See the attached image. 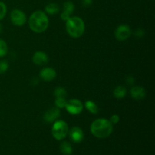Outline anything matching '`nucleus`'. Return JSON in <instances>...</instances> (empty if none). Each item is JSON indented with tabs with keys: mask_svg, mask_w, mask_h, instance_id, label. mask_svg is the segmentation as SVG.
<instances>
[{
	"mask_svg": "<svg viewBox=\"0 0 155 155\" xmlns=\"http://www.w3.org/2000/svg\"><path fill=\"white\" fill-rule=\"evenodd\" d=\"M92 134L98 139H104L113 132V124L105 118H98L92 123L90 127Z\"/></svg>",
	"mask_w": 155,
	"mask_h": 155,
	"instance_id": "nucleus-1",
	"label": "nucleus"
},
{
	"mask_svg": "<svg viewBox=\"0 0 155 155\" xmlns=\"http://www.w3.org/2000/svg\"><path fill=\"white\" fill-rule=\"evenodd\" d=\"M49 21L45 12L42 11H36L33 12L29 19V26L32 31L36 33H43L47 30Z\"/></svg>",
	"mask_w": 155,
	"mask_h": 155,
	"instance_id": "nucleus-2",
	"label": "nucleus"
},
{
	"mask_svg": "<svg viewBox=\"0 0 155 155\" xmlns=\"http://www.w3.org/2000/svg\"><path fill=\"white\" fill-rule=\"evenodd\" d=\"M66 30L71 37H80L83 36L85 31L84 21L79 17H71L66 21Z\"/></svg>",
	"mask_w": 155,
	"mask_h": 155,
	"instance_id": "nucleus-3",
	"label": "nucleus"
},
{
	"mask_svg": "<svg viewBox=\"0 0 155 155\" xmlns=\"http://www.w3.org/2000/svg\"><path fill=\"white\" fill-rule=\"evenodd\" d=\"M69 128L66 122L63 120L54 121L51 128L52 136L58 141L63 140L68 136Z\"/></svg>",
	"mask_w": 155,
	"mask_h": 155,
	"instance_id": "nucleus-4",
	"label": "nucleus"
},
{
	"mask_svg": "<svg viewBox=\"0 0 155 155\" xmlns=\"http://www.w3.org/2000/svg\"><path fill=\"white\" fill-rule=\"evenodd\" d=\"M67 111L72 115H78L83 111V105L81 101L77 98H72L67 101L65 106Z\"/></svg>",
	"mask_w": 155,
	"mask_h": 155,
	"instance_id": "nucleus-5",
	"label": "nucleus"
},
{
	"mask_svg": "<svg viewBox=\"0 0 155 155\" xmlns=\"http://www.w3.org/2000/svg\"><path fill=\"white\" fill-rule=\"evenodd\" d=\"M132 34V31L130 27L126 24H122L117 27L115 30V37L118 41H125L130 37Z\"/></svg>",
	"mask_w": 155,
	"mask_h": 155,
	"instance_id": "nucleus-6",
	"label": "nucleus"
},
{
	"mask_svg": "<svg viewBox=\"0 0 155 155\" xmlns=\"http://www.w3.org/2000/svg\"><path fill=\"white\" fill-rule=\"evenodd\" d=\"M11 21L15 25L21 27L27 22V16L24 12L19 9H14L11 13Z\"/></svg>",
	"mask_w": 155,
	"mask_h": 155,
	"instance_id": "nucleus-7",
	"label": "nucleus"
},
{
	"mask_svg": "<svg viewBox=\"0 0 155 155\" xmlns=\"http://www.w3.org/2000/svg\"><path fill=\"white\" fill-rule=\"evenodd\" d=\"M61 116V110L60 109L58 108L57 107H54L50 108L49 110H47L43 116V119L45 122L50 124V123L54 122L58 120Z\"/></svg>",
	"mask_w": 155,
	"mask_h": 155,
	"instance_id": "nucleus-8",
	"label": "nucleus"
},
{
	"mask_svg": "<svg viewBox=\"0 0 155 155\" xmlns=\"http://www.w3.org/2000/svg\"><path fill=\"white\" fill-rule=\"evenodd\" d=\"M69 136L71 140L75 143H80L83 140L84 138V133L81 128L79 127H74L68 131Z\"/></svg>",
	"mask_w": 155,
	"mask_h": 155,
	"instance_id": "nucleus-9",
	"label": "nucleus"
},
{
	"mask_svg": "<svg viewBox=\"0 0 155 155\" xmlns=\"http://www.w3.org/2000/svg\"><path fill=\"white\" fill-rule=\"evenodd\" d=\"M33 62L38 66H43L48 62V56L45 52L38 51L33 56Z\"/></svg>",
	"mask_w": 155,
	"mask_h": 155,
	"instance_id": "nucleus-10",
	"label": "nucleus"
},
{
	"mask_svg": "<svg viewBox=\"0 0 155 155\" xmlns=\"http://www.w3.org/2000/svg\"><path fill=\"white\" fill-rule=\"evenodd\" d=\"M56 71L53 68H45L41 70L39 73V77L42 80L45 82H50L54 80L56 77Z\"/></svg>",
	"mask_w": 155,
	"mask_h": 155,
	"instance_id": "nucleus-11",
	"label": "nucleus"
},
{
	"mask_svg": "<svg viewBox=\"0 0 155 155\" xmlns=\"http://www.w3.org/2000/svg\"><path fill=\"white\" fill-rule=\"evenodd\" d=\"M74 5L72 2L68 1L64 3L63 5V12L61 14V18L63 21H67L70 18H71V15L74 12Z\"/></svg>",
	"mask_w": 155,
	"mask_h": 155,
	"instance_id": "nucleus-12",
	"label": "nucleus"
},
{
	"mask_svg": "<svg viewBox=\"0 0 155 155\" xmlns=\"http://www.w3.org/2000/svg\"><path fill=\"white\" fill-rule=\"evenodd\" d=\"M130 95L133 99L139 101V100H142L143 98H145V95H146V91H145V88L142 86H133L130 89Z\"/></svg>",
	"mask_w": 155,
	"mask_h": 155,
	"instance_id": "nucleus-13",
	"label": "nucleus"
},
{
	"mask_svg": "<svg viewBox=\"0 0 155 155\" xmlns=\"http://www.w3.org/2000/svg\"><path fill=\"white\" fill-rule=\"evenodd\" d=\"M60 151L64 155H71L73 153V148L71 143L68 142H62L60 145Z\"/></svg>",
	"mask_w": 155,
	"mask_h": 155,
	"instance_id": "nucleus-14",
	"label": "nucleus"
},
{
	"mask_svg": "<svg viewBox=\"0 0 155 155\" xmlns=\"http://www.w3.org/2000/svg\"><path fill=\"white\" fill-rule=\"evenodd\" d=\"M113 95L117 99H121V98H124L127 95V89L124 86H118L114 89Z\"/></svg>",
	"mask_w": 155,
	"mask_h": 155,
	"instance_id": "nucleus-15",
	"label": "nucleus"
},
{
	"mask_svg": "<svg viewBox=\"0 0 155 155\" xmlns=\"http://www.w3.org/2000/svg\"><path fill=\"white\" fill-rule=\"evenodd\" d=\"M85 107L92 114H96L98 112V107L94 101L88 100L85 102Z\"/></svg>",
	"mask_w": 155,
	"mask_h": 155,
	"instance_id": "nucleus-16",
	"label": "nucleus"
},
{
	"mask_svg": "<svg viewBox=\"0 0 155 155\" xmlns=\"http://www.w3.org/2000/svg\"><path fill=\"white\" fill-rule=\"evenodd\" d=\"M59 6L56 3H48L45 7V11L48 15H55L59 12Z\"/></svg>",
	"mask_w": 155,
	"mask_h": 155,
	"instance_id": "nucleus-17",
	"label": "nucleus"
},
{
	"mask_svg": "<svg viewBox=\"0 0 155 155\" xmlns=\"http://www.w3.org/2000/svg\"><path fill=\"white\" fill-rule=\"evenodd\" d=\"M54 95L56 98H66L68 95V92L64 88L57 87L54 89Z\"/></svg>",
	"mask_w": 155,
	"mask_h": 155,
	"instance_id": "nucleus-18",
	"label": "nucleus"
},
{
	"mask_svg": "<svg viewBox=\"0 0 155 155\" xmlns=\"http://www.w3.org/2000/svg\"><path fill=\"white\" fill-rule=\"evenodd\" d=\"M8 48L7 43L3 39H0V58H2L7 54Z\"/></svg>",
	"mask_w": 155,
	"mask_h": 155,
	"instance_id": "nucleus-19",
	"label": "nucleus"
},
{
	"mask_svg": "<svg viewBox=\"0 0 155 155\" xmlns=\"http://www.w3.org/2000/svg\"><path fill=\"white\" fill-rule=\"evenodd\" d=\"M67 101H68L65 99V98H56L55 101H54L55 107H57L59 109L64 108L66 106Z\"/></svg>",
	"mask_w": 155,
	"mask_h": 155,
	"instance_id": "nucleus-20",
	"label": "nucleus"
},
{
	"mask_svg": "<svg viewBox=\"0 0 155 155\" xmlns=\"http://www.w3.org/2000/svg\"><path fill=\"white\" fill-rule=\"evenodd\" d=\"M8 69V63L6 61H0V74H5Z\"/></svg>",
	"mask_w": 155,
	"mask_h": 155,
	"instance_id": "nucleus-21",
	"label": "nucleus"
},
{
	"mask_svg": "<svg viewBox=\"0 0 155 155\" xmlns=\"http://www.w3.org/2000/svg\"><path fill=\"white\" fill-rule=\"evenodd\" d=\"M7 12V7L2 2H0V21L5 18Z\"/></svg>",
	"mask_w": 155,
	"mask_h": 155,
	"instance_id": "nucleus-22",
	"label": "nucleus"
},
{
	"mask_svg": "<svg viewBox=\"0 0 155 155\" xmlns=\"http://www.w3.org/2000/svg\"><path fill=\"white\" fill-rule=\"evenodd\" d=\"M109 120L112 124H116L120 121V117L117 114H114L110 117V119Z\"/></svg>",
	"mask_w": 155,
	"mask_h": 155,
	"instance_id": "nucleus-23",
	"label": "nucleus"
},
{
	"mask_svg": "<svg viewBox=\"0 0 155 155\" xmlns=\"http://www.w3.org/2000/svg\"><path fill=\"white\" fill-rule=\"evenodd\" d=\"M135 35H136V36H138V37H142V36H144V35H145V32H144V30H142V29H137V30H136V32H135Z\"/></svg>",
	"mask_w": 155,
	"mask_h": 155,
	"instance_id": "nucleus-24",
	"label": "nucleus"
},
{
	"mask_svg": "<svg viewBox=\"0 0 155 155\" xmlns=\"http://www.w3.org/2000/svg\"><path fill=\"white\" fill-rule=\"evenodd\" d=\"M82 4L85 7H89L92 4V0H82Z\"/></svg>",
	"mask_w": 155,
	"mask_h": 155,
	"instance_id": "nucleus-25",
	"label": "nucleus"
},
{
	"mask_svg": "<svg viewBox=\"0 0 155 155\" xmlns=\"http://www.w3.org/2000/svg\"><path fill=\"white\" fill-rule=\"evenodd\" d=\"M126 80H127V83H128V84H133L135 82L134 78H133V77H128Z\"/></svg>",
	"mask_w": 155,
	"mask_h": 155,
	"instance_id": "nucleus-26",
	"label": "nucleus"
},
{
	"mask_svg": "<svg viewBox=\"0 0 155 155\" xmlns=\"http://www.w3.org/2000/svg\"><path fill=\"white\" fill-rule=\"evenodd\" d=\"M2 24H0V33H2Z\"/></svg>",
	"mask_w": 155,
	"mask_h": 155,
	"instance_id": "nucleus-27",
	"label": "nucleus"
}]
</instances>
